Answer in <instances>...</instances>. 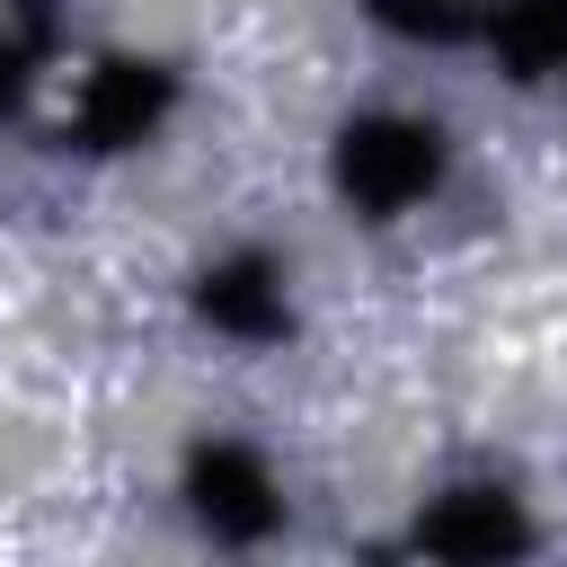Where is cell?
I'll use <instances>...</instances> for the list:
<instances>
[{"label": "cell", "mask_w": 567, "mask_h": 567, "mask_svg": "<svg viewBox=\"0 0 567 567\" xmlns=\"http://www.w3.org/2000/svg\"><path fill=\"white\" fill-rule=\"evenodd\" d=\"M168 97H177V80H168L159 62H97L71 142H80V151H124V142H142V133L168 115Z\"/></svg>", "instance_id": "3957f363"}, {"label": "cell", "mask_w": 567, "mask_h": 567, "mask_svg": "<svg viewBox=\"0 0 567 567\" xmlns=\"http://www.w3.org/2000/svg\"><path fill=\"white\" fill-rule=\"evenodd\" d=\"M372 18H381L390 35H425V44L478 35V9H470V0H372Z\"/></svg>", "instance_id": "52a82bcc"}, {"label": "cell", "mask_w": 567, "mask_h": 567, "mask_svg": "<svg viewBox=\"0 0 567 567\" xmlns=\"http://www.w3.org/2000/svg\"><path fill=\"white\" fill-rule=\"evenodd\" d=\"M416 549L425 558H514V549H532V523L514 514L505 487H452L443 505L416 514Z\"/></svg>", "instance_id": "277c9868"}, {"label": "cell", "mask_w": 567, "mask_h": 567, "mask_svg": "<svg viewBox=\"0 0 567 567\" xmlns=\"http://www.w3.org/2000/svg\"><path fill=\"white\" fill-rule=\"evenodd\" d=\"M195 319H204V328H221V337H248V346H266V337H284V328H292L266 257H230V266H213V275L195 284Z\"/></svg>", "instance_id": "5b68a950"}, {"label": "cell", "mask_w": 567, "mask_h": 567, "mask_svg": "<svg viewBox=\"0 0 567 567\" xmlns=\"http://www.w3.org/2000/svg\"><path fill=\"white\" fill-rule=\"evenodd\" d=\"M35 53H44V44H0V115L27 97V62H35Z\"/></svg>", "instance_id": "ba28073f"}, {"label": "cell", "mask_w": 567, "mask_h": 567, "mask_svg": "<svg viewBox=\"0 0 567 567\" xmlns=\"http://www.w3.org/2000/svg\"><path fill=\"white\" fill-rule=\"evenodd\" d=\"M443 177V133L408 115H363L337 133V186L354 213H408Z\"/></svg>", "instance_id": "6da1fadb"}, {"label": "cell", "mask_w": 567, "mask_h": 567, "mask_svg": "<svg viewBox=\"0 0 567 567\" xmlns=\"http://www.w3.org/2000/svg\"><path fill=\"white\" fill-rule=\"evenodd\" d=\"M186 505L213 540H266L275 532V478L248 443H204L186 461Z\"/></svg>", "instance_id": "7a4b0ae2"}, {"label": "cell", "mask_w": 567, "mask_h": 567, "mask_svg": "<svg viewBox=\"0 0 567 567\" xmlns=\"http://www.w3.org/2000/svg\"><path fill=\"white\" fill-rule=\"evenodd\" d=\"M487 44L514 80H549L567 71V0H505L487 18Z\"/></svg>", "instance_id": "8992f818"}]
</instances>
